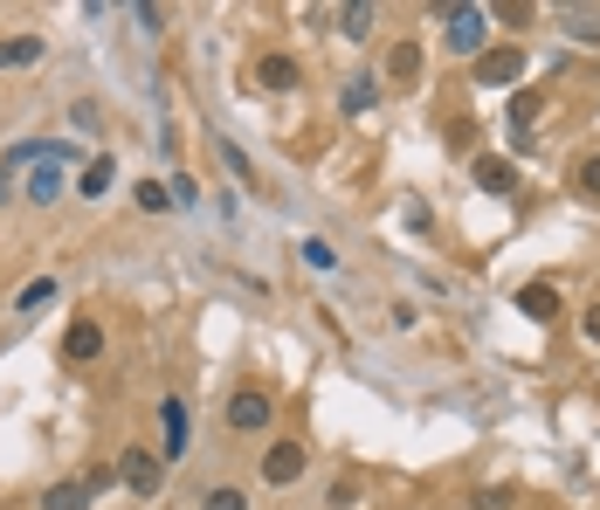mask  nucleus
Wrapping results in <instances>:
<instances>
[{"mask_svg":"<svg viewBox=\"0 0 600 510\" xmlns=\"http://www.w3.org/2000/svg\"><path fill=\"white\" fill-rule=\"evenodd\" d=\"M255 469H263L270 490H291V483H304V442H270Z\"/></svg>","mask_w":600,"mask_h":510,"instance_id":"20e7f679","label":"nucleus"},{"mask_svg":"<svg viewBox=\"0 0 600 510\" xmlns=\"http://www.w3.org/2000/svg\"><path fill=\"white\" fill-rule=\"evenodd\" d=\"M517 311H525L532 324H559L566 297H559V284H525V290H517Z\"/></svg>","mask_w":600,"mask_h":510,"instance_id":"0eeeda50","label":"nucleus"},{"mask_svg":"<svg viewBox=\"0 0 600 510\" xmlns=\"http://www.w3.org/2000/svg\"><path fill=\"white\" fill-rule=\"evenodd\" d=\"M200 510H249V497L234 490V483H215V490L200 497Z\"/></svg>","mask_w":600,"mask_h":510,"instance_id":"412c9836","label":"nucleus"},{"mask_svg":"<svg viewBox=\"0 0 600 510\" xmlns=\"http://www.w3.org/2000/svg\"><path fill=\"white\" fill-rule=\"evenodd\" d=\"M483 29H490V14H483V8H449V48L477 56V48H483Z\"/></svg>","mask_w":600,"mask_h":510,"instance_id":"6e6552de","label":"nucleus"},{"mask_svg":"<svg viewBox=\"0 0 600 510\" xmlns=\"http://www.w3.org/2000/svg\"><path fill=\"white\" fill-rule=\"evenodd\" d=\"M380 104V84H373V76H352V84H346V111L359 118V111H373Z\"/></svg>","mask_w":600,"mask_h":510,"instance_id":"aec40b11","label":"nucleus"},{"mask_svg":"<svg viewBox=\"0 0 600 510\" xmlns=\"http://www.w3.org/2000/svg\"><path fill=\"white\" fill-rule=\"evenodd\" d=\"M538 118H545V90H517V97H511V132H517V145H532L525 132H532Z\"/></svg>","mask_w":600,"mask_h":510,"instance_id":"9b49d317","label":"nucleus"},{"mask_svg":"<svg viewBox=\"0 0 600 510\" xmlns=\"http://www.w3.org/2000/svg\"><path fill=\"white\" fill-rule=\"evenodd\" d=\"M160 428H166V463H173V455L187 448V400L166 393V400H160Z\"/></svg>","mask_w":600,"mask_h":510,"instance_id":"ddd939ff","label":"nucleus"},{"mask_svg":"<svg viewBox=\"0 0 600 510\" xmlns=\"http://www.w3.org/2000/svg\"><path fill=\"white\" fill-rule=\"evenodd\" d=\"M517 76H525V48H483L477 56V84H490V90H511Z\"/></svg>","mask_w":600,"mask_h":510,"instance_id":"39448f33","label":"nucleus"},{"mask_svg":"<svg viewBox=\"0 0 600 510\" xmlns=\"http://www.w3.org/2000/svg\"><path fill=\"white\" fill-rule=\"evenodd\" d=\"M111 180H118V159H111V152H97V159L84 166V180H76V193H84V200H103V193H111Z\"/></svg>","mask_w":600,"mask_h":510,"instance_id":"f8f14e48","label":"nucleus"},{"mask_svg":"<svg viewBox=\"0 0 600 510\" xmlns=\"http://www.w3.org/2000/svg\"><path fill=\"white\" fill-rule=\"evenodd\" d=\"M587 339L600 345V303H593V311H587Z\"/></svg>","mask_w":600,"mask_h":510,"instance_id":"393cba45","label":"nucleus"},{"mask_svg":"<svg viewBox=\"0 0 600 510\" xmlns=\"http://www.w3.org/2000/svg\"><path fill=\"white\" fill-rule=\"evenodd\" d=\"M255 84H263V90H297V63L291 56H263V63H255Z\"/></svg>","mask_w":600,"mask_h":510,"instance_id":"2eb2a0df","label":"nucleus"},{"mask_svg":"<svg viewBox=\"0 0 600 510\" xmlns=\"http://www.w3.org/2000/svg\"><path fill=\"white\" fill-rule=\"evenodd\" d=\"M270 421H276V400L263 387H242V393L228 400V428H234V435H263Z\"/></svg>","mask_w":600,"mask_h":510,"instance_id":"7ed1b4c3","label":"nucleus"},{"mask_svg":"<svg viewBox=\"0 0 600 510\" xmlns=\"http://www.w3.org/2000/svg\"><path fill=\"white\" fill-rule=\"evenodd\" d=\"M29 200H35V208H56V200H63V166H35Z\"/></svg>","mask_w":600,"mask_h":510,"instance_id":"f3484780","label":"nucleus"},{"mask_svg":"<svg viewBox=\"0 0 600 510\" xmlns=\"http://www.w3.org/2000/svg\"><path fill=\"white\" fill-rule=\"evenodd\" d=\"M42 303H56V276H35V284H29V290L14 297V311H21V318H35Z\"/></svg>","mask_w":600,"mask_h":510,"instance_id":"6ab92c4d","label":"nucleus"},{"mask_svg":"<svg viewBox=\"0 0 600 510\" xmlns=\"http://www.w3.org/2000/svg\"><path fill=\"white\" fill-rule=\"evenodd\" d=\"M118 483V469H90V476H69V483H48L42 490V510H90L103 490Z\"/></svg>","mask_w":600,"mask_h":510,"instance_id":"f257e3e1","label":"nucleus"},{"mask_svg":"<svg viewBox=\"0 0 600 510\" xmlns=\"http://www.w3.org/2000/svg\"><path fill=\"white\" fill-rule=\"evenodd\" d=\"M373 21H380V14L367 8V0H359V8H338V35H346V42H367Z\"/></svg>","mask_w":600,"mask_h":510,"instance_id":"a211bd4d","label":"nucleus"},{"mask_svg":"<svg viewBox=\"0 0 600 510\" xmlns=\"http://www.w3.org/2000/svg\"><path fill=\"white\" fill-rule=\"evenodd\" d=\"M118 483H124L132 497H160V490H166V463H160L152 448H124V455H118Z\"/></svg>","mask_w":600,"mask_h":510,"instance_id":"f03ea898","label":"nucleus"},{"mask_svg":"<svg viewBox=\"0 0 600 510\" xmlns=\"http://www.w3.org/2000/svg\"><path fill=\"white\" fill-rule=\"evenodd\" d=\"M42 56H48L42 35H8V42H0V69H35Z\"/></svg>","mask_w":600,"mask_h":510,"instance_id":"1a4fd4ad","label":"nucleus"},{"mask_svg":"<svg viewBox=\"0 0 600 510\" xmlns=\"http://www.w3.org/2000/svg\"><path fill=\"white\" fill-rule=\"evenodd\" d=\"M304 263H310V269H338V248H331L325 235H310V242H304Z\"/></svg>","mask_w":600,"mask_h":510,"instance_id":"5701e85b","label":"nucleus"},{"mask_svg":"<svg viewBox=\"0 0 600 510\" xmlns=\"http://www.w3.org/2000/svg\"><path fill=\"white\" fill-rule=\"evenodd\" d=\"M386 76H394V84H414V76H422V48L394 42V48H386Z\"/></svg>","mask_w":600,"mask_h":510,"instance_id":"dca6fc26","label":"nucleus"},{"mask_svg":"<svg viewBox=\"0 0 600 510\" xmlns=\"http://www.w3.org/2000/svg\"><path fill=\"white\" fill-rule=\"evenodd\" d=\"M132 200H139V208H145V214H160V208H166V200H173V193H166V180H139V187H132Z\"/></svg>","mask_w":600,"mask_h":510,"instance_id":"4be33fe9","label":"nucleus"},{"mask_svg":"<svg viewBox=\"0 0 600 510\" xmlns=\"http://www.w3.org/2000/svg\"><path fill=\"white\" fill-rule=\"evenodd\" d=\"M63 359H69V366H90V359H103V324H97V318H76V324H69Z\"/></svg>","mask_w":600,"mask_h":510,"instance_id":"423d86ee","label":"nucleus"},{"mask_svg":"<svg viewBox=\"0 0 600 510\" xmlns=\"http://www.w3.org/2000/svg\"><path fill=\"white\" fill-rule=\"evenodd\" d=\"M553 21L572 42H600V8H553Z\"/></svg>","mask_w":600,"mask_h":510,"instance_id":"4468645a","label":"nucleus"},{"mask_svg":"<svg viewBox=\"0 0 600 510\" xmlns=\"http://www.w3.org/2000/svg\"><path fill=\"white\" fill-rule=\"evenodd\" d=\"M572 187H580L587 200H600V152H593V159H580V173H572Z\"/></svg>","mask_w":600,"mask_h":510,"instance_id":"b1692460","label":"nucleus"},{"mask_svg":"<svg viewBox=\"0 0 600 510\" xmlns=\"http://www.w3.org/2000/svg\"><path fill=\"white\" fill-rule=\"evenodd\" d=\"M477 187L483 193H517V166L498 159V152H483V159H477Z\"/></svg>","mask_w":600,"mask_h":510,"instance_id":"9d476101","label":"nucleus"}]
</instances>
